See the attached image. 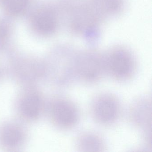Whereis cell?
<instances>
[{"instance_id": "1", "label": "cell", "mask_w": 152, "mask_h": 152, "mask_svg": "<svg viewBox=\"0 0 152 152\" xmlns=\"http://www.w3.org/2000/svg\"><path fill=\"white\" fill-rule=\"evenodd\" d=\"M77 50L70 46L59 48L43 60L44 81L57 88H66L77 81Z\"/></svg>"}, {"instance_id": "2", "label": "cell", "mask_w": 152, "mask_h": 152, "mask_svg": "<svg viewBox=\"0 0 152 152\" xmlns=\"http://www.w3.org/2000/svg\"><path fill=\"white\" fill-rule=\"evenodd\" d=\"M47 98L38 85L21 87L14 101L16 118L26 124L45 116Z\"/></svg>"}, {"instance_id": "3", "label": "cell", "mask_w": 152, "mask_h": 152, "mask_svg": "<svg viewBox=\"0 0 152 152\" xmlns=\"http://www.w3.org/2000/svg\"><path fill=\"white\" fill-rule=\"evenodd\" d=\"M106 74L114 80L125 82L137 72V61L133 52L127 47L116 45L104 53Z\"/></svg>"}, {"instance_id": "7", "label": "cell", "mask_w": 152, "mask_h": 152, "mask_svg": "<svg viewBox=\"0 0 152 152\" xmlns=\"http://www.w3.org/2000/svg\"><path fill=\"white\" fill-rule=\"evenodd\" d=\"M26 125L16 118L0 122V149L15 152L23 148L29 138Z\"/></svg>"}, {"instance_id": "11", "label": "cell", "mask_w": 152, "mask_h": 152, "mask_svg": "<svg viewBox=\"0 0 152 152\" xmlns=\"http://www.w3.org/2000/svg\"><path fill=\"white\" fill-rule=\"evenodd\" d=\"M75 148L80 152H104L105 141L96 132H85L78 135L75 141Z\"/></svg>"}, {"instance_id": "13", "label": "cell", "mask_w": 152, "mask_h": 152, "mask_svg": "<svg viewBox=\"0 0 152 152\" xmlns=\"http://www.w3.org/2000/svg\"><path fill=\"white\" fill-rule=\"evenodd\" d=\"M29 0H2L6 11L10 15H17L25 11Z\"/></svg>"}, {"instance_id": "9", "label": "cell", "mask_w": 152, "mask_h": 152, "mask_svg": "<svg viewBox=\"0 0 152 152\" xmlns=\"http://www.w3.org/2000/svg\"><path fill=\"white\" fill-rule=\"evenodd\" d=\"M129 120L132 125L142 131L143 134L152 132V101L147 96L135 99L128 111Z\"/></svg>"}, {"instance_id": "12", "label": "cell", "mask_w": 152, "mask_h": 152, "mask_svg": "<svg viewBox=\"0 0 152 152\" xmlns=\"http://www.w3.org/2000/svg\"><path fill=\"white\" fill-rule=\"evenodd\" d=\"M96 8L104 21L115 18L122 13L125 0H93Z\"/></svg>"}, {"instance_id": "6", "label": "cell", "mask_w": 152, "mask_h": 152, "mask_svg": "<svg viewBox=\"0 0 152 152\" xmlns=\"http://www.w3.org/2000/svg\"><path fill=\"white\" fill-rule=\"evenodd\" d=\"M90 111L92 119L99 125L110 126L115 124L120 118L121 107L119 99L109 92L96 95L91 100Z\"/></svg>"}, {"instance_id": "4", "label": "cell", "mask_w": 152, "mask_h": 152, "mask_svg": "<svg viewBox=\"0 0 152 152\" xmlns=\"http://www.w3.org/2000/svg\"><path fill=\"white\" fill-rule=\"evenodd\" d=\"M45 116L56 129L67 131L75 128L79 124L80 113L72 100L56 95L47 98Z\"/></svg>"}, {"instance_id": "10", "label": "cell", "mask_w": 152, "mask_h": 152, "mask_svg": "<svg viewBox=\"0 0 152 152\" xmlns=\"http://www.w3.org/2000/svg\"><path fill=\"white\" fill-rule=\"evenodd\" d=\"M32 24L36 32L43 36H50L55 33L59 27V17L53 9L44 8L34 15Z\"/></svg>"}, {"instance_id": "8", "label": "cell", "mask_w": 152, "mask_h": 152, "mask_svg": "<svg viewBox=\"0 0 152 152\" xmlns=\"http://www.w3.org/2000/svg\"><path fill=\"white\" fill-rule=\"evenodd\" d=\"M44 77L43 61L33 58H16L10 78L20 88L38 85Z\"/></svg>"}, {"instance_id": "5", "label": "cell", "mask_w": 152, "mask_h": 152, "mask_svg": "<svg viewBox=\"0 0 152 152\" xmlns=\"http://www.w3.org/2000/svg\"><path fill=\"white\" fill-rule=\"evenodd\" d=\"M77 81L94 84L106 75L104 53L93 49L77 50L75 59Z\"/></svg>"}, {"instance_id": "14", "label": "cell", "mask_w": 152, "mask_h": 152, "mask_svg": "<svg viewBox=\"0 0 152 152\" xmlns=\"http://www.w3.org/2000/svg\"><path fill=\"white\" fill-rule=\"evenodd\" d=\"M13 57H0V83L10 78L14 62Z\"/></svg>"}]
</instances>
